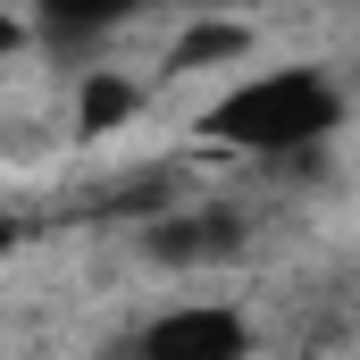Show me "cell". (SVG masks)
<instances>
[{
  "instance_id": "obj_1",
  "label": "cell",
  "mask_w": 360,
  "mask_h": 360,
  "mask_svg": "<svg viewBox=\"0 0 360 360\" xmlns=\"http://www.w3.org/2000/svg\"><path fill=\"white\" fill-rule=\"evenodd\" d=\"M335 84L319 68H269V76H243L210 109V134L235 143V151H302L319 134H335Z\"/></svg>"
},
{
  "instance_id": "obj_2",
  "label": "cell",
  "mask_w": 360,
  "mask_h": 360,
  "mask_svg": "<svg viewBox=\"0 0 360 360\" xmlns=\"http://www.w3.org/2000/svg\"><path fill=\"white\" fill-rule=\"evenodd\" d=\"M252 335L226 302H193V310H168L151 335H143V360H243Z\"/></svg>"
},
{
  "instance_id": "obj_3",
  "label": "cell",
  "mask_w": 360,
  "mask_h": 360,
  "mask_svg": "<svg viewBox=\"0 0 360 360\" xmlns=\"http://www.w3.org/2000/svg\"><path fill=\"white\" fill-rule=\"evenodd\" d=\"M235 235H243L235 218H201V210H193V218H168V226H151V252H160L168 269H184V260H218Z\"/></svg>"
},
{
  "instance_id": "obj_4",
  "label": "cell",
  "mask_w": 360,
  "mask_h": 360,
  "mask_svg": "<svg viewBox=\"0 0 360 360\" xmlns=\"http://www.w3.org/2000/svg\"><path fill=\"white\" fill-rule=\"evenodd\" d=\"M134 101H143V92H134V76L92 68V76H84V101H76V126H84V134H109L117 117H134Z\"/></svg>"
},
{
  "instance_id": "obj_5",
  "label": "cell",
  "mask_w": 360,
  "mask_h": 360,
  "mask_svg": "<svg viewBox=\"0 0 360 360\" xmlns=\"http://www.w3.org/2000/svg\"><path fill=\"white\" fill-rule=\"evenodd\" d=\"M134 0H34V17L51 25V34H101V25H117Z\"/></svg>"
},
{
  "instance_id": "obj_6",
  "label": "cell",
  "mask_w": 360,
  "mask_h": 360,
  "mask_svg": "<svg viewBox=\"0 0 360 360\" xmlns=\"http://www.w3.org/2000/svg\"><path fill=\"white\" fill-rule=\"evenodd\" d=\"M243 42H252L243 25H193V34H184L176 51H168V68H210V59H235Z\"/></svg>"
},
{
  "instance_id": "obj_7",
  "label": "cell",
  "mask_w": 360,
  "mask_h": 360,
  "mask_svg": "<svg viewBox=\"0 0 360 360\" xmlns=\"http://www.w3.org/2000/svg\"><path fill=\"white\" fill-rule=\"evenodd\" d=\"M8 51H17V17L0 8V59H8Z\"/></svg>"
}]
</instances>
